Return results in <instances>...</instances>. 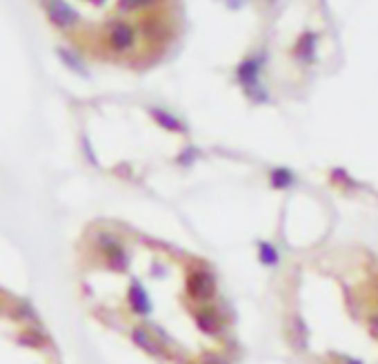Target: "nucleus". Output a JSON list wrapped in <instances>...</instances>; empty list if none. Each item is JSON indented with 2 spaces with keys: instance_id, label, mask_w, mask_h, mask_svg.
<instances>
[{
  "instance_id": "f257e3e1",
  "label": "nucleus",
  "mask_w": 378,
  "mask_h": 364,
  "mask_svg": "<svg viewBox=\"0 0 378 364\" xmlns=\"http://www.w3.org/2000/svg\"><path fill=\"white\" fill-rule=\"evenodd\" d=\"M58 34L105 60L147 65L181 34V0H38Z\"/></svg>"
},
{
  "instance_id": "f03ea898",
  "label": "nucleus",
  "mask_w": 378,
  "mask_h": 364,
  "mask_svg": "<svg viewBox=\"0 0 378 364\" xmlns=\"http://www.w3.org/2000/svg\"><path fill=\"white\" fill-rule=\"evenodd\" d=\"M187 295L196 302H209L216 295V277L209 269H194L187 275Z\"/></svg>"
},
{
  "instance_id": "7ed1b4c3",
  "label": "nucleus",
  "mask_w": 378,
  "mask_h": 364,
  "mask_svg": "<svg viewBox=\"0 0 378 364\" xmlns=\"http://www.w3.org/2000/svg\"><path fill=\"white\" fill-rule=\"evenodd\" d=\"M129 338H132V342H134L136 347L147 353V356L159 358V360L170 358V351H167V347L163 345V342H161L159 338H156V334H154L152 329H147V327H143V325L132 327Z\"/></svg>"
},
{
  "instance_id": "20e7f679",
  "label": "nucleus",
  "mask_w": 378,
  "mask_h": 364,
  "mask_svg": "<svg viewBox=\"0 0 378 364\" xmlns=\"http://www.w3.org/2000/svg\"><path fill=\"white\" fill-rule=\"evenodd\" d=\"M194 320H196V327L201 329L205 336H218V334H223V329H225L223 318H220V313L209 304L198 307L194 313Z\"/></svg>"
},
{
  "instance_id": "39448f33",
  "label": "nucleus",
  "mask_w": 378,
  "mask_h": 364,
  "mask_svg": "<svg viewBox=\"0 0 378 364\" xmlns=\"http://www.w3.org/2000/svg\"><path fill=\"white\" fill-rule=\"evenodd\" d=\"M127 304L132 309V313H136V316H150L152 309H154L152 298H150V293H147L145 284L141 280H136V277L127 289Z\"/></svg>"
},
{
  "instance_id": "423d86ee",
  "label": "nucleus",
  "mask_w": 378,
  "mask_h": 364,
  "mask_svg": "<svg viewBox=\"0 0 378 364\" xmlns=\"http://www.w3.org/2000/svg\"><path fill=\"white\" fill-rule=\"evenodd\" d=\"M269 182H271V187H274V189H287V187L294 185V182H296V176H294L287 167H276V169H271Z\"/></svg>"
},
{
  "instance_id": "0eeeda50",
  "label": "nucleus",
  "mask_w": 378,
  "mask_h": 364,
  "mask_svg": "<svg viewBox=\"0 0 378 364\" xmlns=\"http://www.w3.org/2000/svg\"><path fill=\"white\" fill-rule=\"evenodd\" d=\"M96 247H98V251H100L102 255H109L111 251L120 249L123 244H120V240H118V235L102 231V233H98V235H96Z\"/></svg>"
},
{
  "instance_id": "6e6552de",
  "label": "nucleus",
  "mask_w": 378,
  "mask_h": 364,
  "mask_svg": "<svg viewBox=\"0 0 378 364\" xmlns=\"http://www.w3.org/2000/svg\"><path fill=\"white\" fill-rule=\"evenodd\" d=\"M258 260L265 264V266H276L278 260H280L278 249L271 242H260L258 244Z\"/></svg>"
},
{
  "instance_id": "1a4fd4ad",
  "label": "nucleus",
  "mask_w": 378,
  "mask_h": 364,
  "mask_svg": "<svg viewBox=\"0 0 378 364\" xmlns=\"http://www.w3.org/2000/svg\"><path fill=\"white\" fill-rule=\"evenodd\" d=\"M18 342L20 345H25V347H31V349H38V347H43L45 342H47V338L40 334L38 329H27V331H23V334L18 336Z\"/></svg>"
},
{
  "instance_id": "9d476101",
  "label": "nucleus",
  "mask_w": 378,
  "mask_h": 364,
  "mask_svg": "<svg viewBox=\"0 0 378 364\" xmlns=\"http://www.w3.org/2000/svg\"><path fill=\"white\" fill-rule=\"evenodd\" d=\"M105 258H107V266L114 271H125L129 264V255H127V251H125V247L111 251L109 255H105Z\"/></svg>"
},
{
  "instance_id": "9b49d317",
  "label": "nucleus",
  "mask_w": 378,
  "mask_h": 364,
  "mask_svg": "<svg viewBox=\"0 0 378 364\" xmlns=\"http://www.w3.org/2000/svg\"><path fill=\"white\" fill-rule=\"evenodd\" d=\"M12 316H14V320H20V322H36V320H38L36 311L31 309L29 302H18L14 307V313Z\"/></svg>"
},
{
  "instance_id": "f8f14e48",
  "label": "nucleus",
  "mask_w": 378,
  "mask_h": 364,
  "mask_svg": "<svg viewBox=\"0 0 378 364\" xmlns=\"http://www.w3.org/2000/svg\"><path fill=\"white\" fill-rule=\"evenodd\" d=\"M156 120H159V125H163L165 129H181V122L176 120V118H172L170 113H165V111H156Z\"/></svg>"
},
{
  "instance_id": "ddd939ff",
  "label": "nucleus",
  "mask_w": 378,
  "mask_h": 364,
  "mask_svg": "<svg viewBox=\"0 0 378 364\" xmlns=\"http://www.w3.org/2000/svg\"><path fill=\"white\" fill-rule=\"evenodd\" d=\"M196 156H198L196 149H194V147H187L185 152H183L181 156H178V165H181V167H192V163L196 160Z\"/></svg>"
},
{
  "instance_id": "4468645a",
  "label": "nucleus",
  "mask_w": 378,
  "mask_h": 364,
  "mask_svg": "<svg viewBox=\"0 0 378 364\" xmlns=\"http://www.w3.org/2000/svg\"><path fill=\"white\" fill-rule=\"evenodd\" d=\"M332 362H334V364H365V362L356 360V358H350V356H334Z\"/></svg>"
},
{
  "instance_id": "2eb2a0df",
  "label": "nucleus",
  "mask_w": 378,
  "mask_h": 364,
  "mask_svg": "<svg viewBox=\"0 0 378 364\" xmlns=\"http://www.w3.org/2000/svg\"><path fill=\"white\" fill-rule=\"evenodd\" d=\"M198 364H227L225 360H220V358H216V356H212V353H207V356L198 362Z\"/></svg>"
},
{
  "instance_id": "dca6fc26",
  "label": "nucleus",
  "mask_w": 378,
  "mask_h": 364,
  "mask_svg": "<svg viewBox=\"0 0 378 364\" xmlns=\"http://www.w3.org/2000/svg\"><path fill=\"white\" fill-rule=\"evenodd\" d=\"M370 334L378 340V313H374V316L370 318Z\"/></svg>"
}]
</instances>
